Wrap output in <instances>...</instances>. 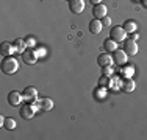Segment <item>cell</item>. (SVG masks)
Wrapping results in <instances>:
<instances>
[{"label":"cell","instance_id":"cell-27","mask_svg":"<svg viewBox=\"0 0 147 140\" xmlns=\"http://www.w3.org/2000/svg\"><path fill=\"white\" fill-rule=\"evenodd\" d=\"M5 120L6 118L3 117V115H0V126H5Z\"/></svg>","mask_w":147,"mask_h":140},{"label":"cell","instance_id":"cell-19","mask_svg":"<svg viewBox=\"0 0 147 140\" xmlns=\"http://www.w3.org/2000/svg\"><path fill=\"white\" fill-rule=\"evenodd\" d=\"M136 28H138V23H136L135 20H127V22L124 23V30L127 31V33H135Z\"/></svg>","mask_w":147,"mask_h":140},{"label":"cell","instance_id":"cell-9","mask_svg":"<svg viewBox=\"0 0 147 140\" xmlns=\"http://www.w3.org/2000/svg\"><path fill=\"white\" fill-rule=\"evenodd\" d=\"M22 100H24V95L20 92H17V90H11V92L8 93V103L11 104V106H19V104H22Z\"/></svg>","mask_w":147,"mask_h":140},{"label":"cell","instance_id":"cell-15","mask_svg":"<svg viewBox=\"0 0 147 140\" xmlns=\"http://www.w3.org/2000/svg\"><path fill=\"white\" fill-rule=\"evenodd\" d=\"M135 89H136V83H135V79H131V78H125V79H124V83H122V90H124V92H127V93H130V92H133Z\"/></svg>","mask_w":147,"mask_h":140},{"label":"cell","instance_id":"cell-6","mask_svg":"<svg viewBox=\"0 0 147 140\" xmlns=\"http://www.w3.org/2000/svg\"><path fill=\"white\" fill-rule=\"evenodd\" d=\"M22 95H24V100H25V101H28V103H33V101L38 100V90L34 89V87L28 86V87H25V89H24Z\"/></svg>","mask_w":147,"mask_h":140},{"label":"cell","instance_id":"cell-11","mask_svg":"<svg viewBox=\"0 0 147 140\" xmlns=\"http://www.w3.org/2000/svg\"><path fill=\"white\" fill-rule=\"evenodd\" d=\"M124 50L127 55L130 56H135L136 53H138V44H136L135 39H127L124 42Z\"/></svg>","mask_w":147,"mask_h":140},{"label":"cell","instance_id":"cell-1","mask_svg":"<svg viewBox=\"0 0 147 140\" xmlns=\"http://www.w3.org/2000/svg\"><path fill=\"white\" fill-rule=\"evenodd\" d=\"M19 70V62H17L16 58L13 56H5L2 59V72L5 75H14V73Z\"/></svg>","mask_w":147,"mask_h":140},{"label":"cell","instance_id":"cell-26","mask_svg":"<svg viewBox=\"0 0 147 140\" xmlns=\"http://www.w3.org/2000/svg\"><path fill=\"white\" fill-rule=\"evenodd\" d=\"M45 48H38V50H36V53H38V56H44L45 55Z\"/></svg>","mask_w":147,"mask_h":140},{"label":"cell","instance_id":"cell-2","mask_svg":"<svg viewBox=\"0 0 147 140\" xmlns=\"http://www.w3.org/2000/svg\"><path fill=\"white\" fill-rule=\"evenodd\" d=\"M38 111V104H33V103H28V104H24L22 107H20V117L25 118V120H31V118L34 117V114H36Z\"/></svg>","mask_w":147,"mask_h":140},{"label":"cell","instance_id":"cell-30","mask_svg":"<svg viewBox=\"0 0 147 140\" xmlns=\"http://www.w3.org/2000/svg\"><path fill=\"white\" fill-rule=\"evenodd\" d=\"M67 2H69V0H67Z\"/></svg>","mask_w":147,"mask_h":140},{"label":"cell","instance_id":"cell-7","mask_svg":"<svg viewBox=\"0 0 147 140\" xmlns=\"http://www.w3.org/2000/svg\"><path fill=\"white\" fill-rule=\"evenodd\" d=\"M113 59H114V62L119 65H124V64H127V61H128V55L125 53V50H114L113 51Z\"/></svg>","mask_w":147,"mask_h":140},{"label":"cell","instance_id":"cell-28","mask_svg":"<svg viewBox=\"0 0 147 140\" xmlns=\"http://www.w3.org/2000/svg\"><path fill=\"white\" fill-rule=\"evenodd\" d=\"M92 5H99V3H102V0H89Z\"/></svg>","mask_w":147,"mask_h":140},{"label":"cell","instance_id":"cell-20","mask_svg":"<svg viewBox=\"0 0 147 140\" xmlns=\"http://www.w3.org/2000/svg\"><path fill=\"white\" fill-rule=\"evenodd\" d=\"M105 95H107V90H105V87H102V86L94 90V97H96L97 100H103Z\"/></svg>","mask_w":147,"mask_h":140},{"label":"cell","instance_id":"cell-24","mask_svg":"<svg viewBox=\"0 0 147 140\" xmlns=\"http://www.w3.org/2000/svg\"><path fill=\"white\" fill-rule=\"evenodd\" d=\"M108 83V87H110V78H108V76H105V75H102V78H100V81H99V84L100 86H105V84Z\"/></svg>","mask_w":147,"mask_h":140},{"label":"cell","instance_id":"cell-12","mask_svg":"<svg viewBox=\"0 0 147 140\" xmlns=\"http://www.w3.org/2000/svg\"><path fill=\"white\" fill-rule=\"evenodd\" d=\"M92 16L94 19H103L107 16V6L103 3H99V5H94L92 8Z\"/></svg>","mask_w":147,"mask_h":140},{"label":"cell","instance_id":"cell-23","mask_svg":"<svg viewBox=\"0 0 147 140\" xmlns=\"http://www.w3.org/2000/svg\"><path fill=\"white\" fill-rule=\"evenodd\" d=\"M25 44H27V47L34 48V45H36V41H34L33 37H27V39H25Z\"/></svg>","mask_w":147,"mask_h":140},{"label":"cell","instance_id":"cell-5","mask_svg":"<svg viewBox=\"0 0 147 140\" xmlns=\"http://www.w3.org/2000/svg\"><path fill=\"white\" fill-rule=\"evenodd\" d=\"M85 0H69V9L74 14H82L85 11Z\"/></svg>","mask_w":147,"mask_h":140},{"label":"cell","instance_id":"cell-10","mask_svg":"<svg viewBox=\"0 0 147 140\" xmlns=\"http://www.w3.org/2000/svg\"><path fill=\"white\" fill-rule=\"evenodd\" d=\"M34 103H36L38 107L44 112H49V111L53 109V100H52V98H41V100H36Z\"/></svg>","mask_w":147,"mask_h":140},{"label":"cell","instance_id":"cell-17","mask_svg":"<svg viewBox=\"0 0 147 140\" xmlns=\"http://www.w3.org/2000/svg\"><path fill=\"white\" fill-rule=\"evenodd\" d=\"M103 48H105V50H108V53H110V51H114V50H117V42L113 41L110 37V39H107L103 42Z\"/></svg>","mask_w":147,"mask_h":140},{"label":"cell","instance_id":"cell-29","mask_svg":"<svg viewBox=\"0 0 147 140\" xmlns=\"http://www.w3.org/2000/svg\"><path fill=\"white\" fill-rule=\"evenodd\" d=\"M142 5H144V6H147V0H142Z\"/></svg>","mask_w":147,"mask_h":140},{"label":"cell","instance_id":"cell-4","mask_svg":"<svg viewBox=\"0 0 147 140\" xmlns=\"http://www.w3.org/2000/svg\"><path fill=\"white\" fill-rule=\"evenodd\" d=\"M38 58H39V56H38V53H36L34 48H27V50L22 53V61L25 62V64H28V65H34V64H36Z\"/></svg>","mask_w":147,"mask_h":140},{"label":"cell","instance_id":"cell-14","mask_svg":"<svg viewBox=\"0 0 147 140\" xmlns=\"http://www.w3.org/2000/svg\"><path fill=\"white\" fill-rule=\"evenodd\" d=\"M14 51H16L14 44H9V42H2V45H0V53H2L3 58H5V56H11Z\"/></svg>","mask_w":147,"mask_h":140},{"label":"cell","instance_id":"cell-13","mask_svg":"<svg viewBox=\"0 0 147 140\" xmlns=\"http://www.w3.org/2000/svg\"><path fill=\"white\" fill-rule=\"evenodd\" d=\"M102 30H103V23H102L100 19H92L89 22V31L92 34H100Z\"/></svg>","mask_w":147,"mask_h":140},{"label":"cell","instance_id":"cell-8","mask_svg":"<svg viewBox=\"0 0 147 140\" xmlns=\"http://www.w3.org/2000/svg\"><path fill=\"white\" fill-rule=\"evenodd\" d=\"M97 64L100 67H107V65H113L114 64V59H113V55L110 53H100L97 56Z\"/></svg>","mask_w":147,"mask_h":140},{"label":"cell","instance_id":"cell-16","mask_svg":"<svg viewBox=\"0 0 147 140\" xmlns=\"http://www.w3.org/2000/svg\"><path fill=\"white\" fill-rule=\"evenodd\" d=\"M13 44H14V48H16V51H17V53H20V55H22L24 51L27 50L25 39H16L14 42H13Z\"/></svg>","mask_w":147,"mask_h":140},{"label":"cell","instance_id":"cell-22","mask_svg":"<svg viewBox=\"0 0 147 140\" xmlns=\"http://www.w3.org/2000/svg\"><path fill=\"white\" fill-rule=\"evenodd\" d=\"M102 75L111 78L113 76V65H107V67H102Z\"/></svg>","mask_w":147,"mask_h":140},{"label":"cell","instance_id":"cell-21","mask_svg":"<svg viewBox=\"0 0 147 140\" xmlns=\"http://www.w3.org/2000/svg\"><path fill=\"white\" fill-rule=\"evenodd\" d=\"M5 128L8 129V131L14 129L16 128V120H14V118H6V120H5Z\"/></svg>","mask_w":147,"mask_h":140},{"label":"cell","instance_id":"cell-25","mask_svg":"<svg viewBox=\"0 0 147 140\" xmlns=\"http://www.w3.org/2000/svg\"><path fill=\"white\" fill-rule=\"evenodd\" d=\"M100 20H102L103 27H110V25H111V17H110V16H105L103 19H100Z\"/></svg>","mask_w":147,"mask_h":140},{"label":"cell","instance_id":"cell-18","mask_svg":"<svg viewBox=\"0 0 147 140\" xmlns=\"http://www.w3.org/2000/svg\"><path fill=\"white\" fill-rule=\"evenodd\" d=\"M121 75L124 78H131V75H135V70H133V67H128L127 64H124L121 67Z\"/></svg>","mask_w":147,"mask_h":140},{"label":"cell","instance_id":"cell-3","mask_svg":"<svg viewBox=\"0 0 147 140\" xmlns=\"http://www.w3.org/2000/svg\"><path fill=\"white\" fill-rule=\"evenodd\" d=\"M110 37L113 41H116L117 44L119 42H125L127 41V31L124 30V27H113L110 31Z\"/></svg>","mask_w":147,"mask_h":140}]
</instances>
